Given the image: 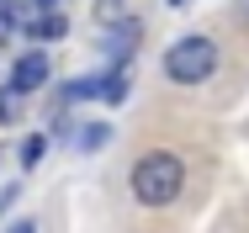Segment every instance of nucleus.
Returning a JSON list of instances; mask_svg holds the SVG:
<instances>
[{"instance_id": "nucleus-1", "label": "nucleus", "mask_w": 249, "mask_h": 233, "mask_svg": "<svg viewBox=\"0 0 249 233\" xmlns=\"http://www.w3.org/2000/svg\"><path fill=\"white\" fill-rule=\"evenodd\" d=\"M180 186H186V164L175 154H164V148H154L133 164V196L143 207H170L180 196Z\"/></svg>"}, {"instance_id": "nucleus-2", "label": "nucleus", "mask_w": 249, "mask_h": 233, "mask_svg": "<svg viewBox=\"0 0 249 233\" xmlns=\"http://www.w3.org/2000/svg\"><path fill=\"white\" fill-rule=\"evenodd\" d=\"M164 69H170L175 85H201L217 69V43L212 37H180V43L164 53Z\"/></svg>"}, {"instance_id": "nucleus-3", "label": "nucleus", "mask_w": 249, "mask_h": 233, "mask_svg": "<svg viewBox=\"0 0 249 233\" xmlns=\"http://www.w3.org/2000/svg\"><path fill=\"white\" fill-rule=\"evenodd\" d=\"M64 95L69 101H122L127 95V74H90V80H69L64 85Z\"/></svg>"}, {"instance_id": "nucleus-4", "label": "nucleus", "mask_w": 249, "mask_h": 233, "mask_svg": "<svg viewBox=\"0 0 249 233\" xmlns=\"http://www.w3.org/2000/svg\"><path fill=\"white\" fill-rule=\"evenodd\" d=\"M43 80H48V53H21V58L11 64V90L27 95V90H37Z\"/></svg>"}, {"instance_id": "nucleus-5", "label": "nucleus", "mask_w": 249, "mask_h": 233, "mask_svg": "<svg viewBox=\"0 0 249 233\" xmlns=\"http://www.w3.org/2000/svg\"><path fill=\"white\" fill-rule=\"evenodd\" d=\"M21 27H27V37H64V32H69V21H64L58 11H37V16H21Z\"/></svg>"}, {"instance_id": "nucleus-6", "label": "nucleus", "mask_w": 249, "mask_h": 233, "mask_svg": "<svg viewBox=\"0 0 249 233\" xmlns=\"http://www.w3.org/2000/svg\"><path fill=\"white\" fill-rule=\"evenodd\" d=\"M37 159H43V138H27V143H21V164H27V170H32V164H37Z\"/></svg>"}, {"instance_id": "nucleus-7", "label": "nucleus", "mask_w": 249, "mask_h": 233, "mask_svg": "<svg viewBox=\"0 0 249 233\" xmlns=\"http://www.w3.org/2000/svg\"><path fill=\"white\" fill-rule=\"evenodd\" d=\"M16 95H21V90H11V85L0 90V122H11V117H16Z\"/></svg>"}, {"instance_id": "nucleus-8", "label": "nucleus", "mask_w": 249, "mask_h": 233, "mask_svg": "<svg viewBox=\"0 0 249 233\" xmlns=\"http://www.w3.org/2000/svg\"><path fill=\"white\" fill-rule=\"evenodd\" d=\"M80 143H85V148H101V143H106V127H85Z\"/></svg>"}, {"instance_id": "nucleus-9", "label": "nucleus", "mask_w": 249, "mask_h": 233, "mask_svg": "<svg viewBox=\"0 0 249 233\" xmlns=\"http://www.w3.org/2000/svg\"><path fill=\"white\" fill-rule=\"evenodd\" d=\"M11 233H37V228H32V223H16V228H11Z\"/></svg>"}, {"instance_id": "nucleus-10", "label": "nucleus", "mask_w": 249, "mask_h": 233, "mask_svg": "<svg viewBox=\"0 0 249 233\" xmlns=\"http://www.w3.org/2000/svg\"><path fill=\"white\" fill-rule=\"evenodd\" d=\"M43 5H58V0H43Z\"/></svg>"}, {"instance_id": "nucleus-11", "label": "nucleus", "mask_w": 249, "mask_h": 233, "mask_svg": "<svg viewBox=\"0 0 249 233\" xmlns=\"http://www.w3.org/2000/svg\"><path fill=\"white\" fill-rule=\"evenodd\" d=\"M170 5H180V0H170Z\"/></svg>"}]
</instances>
